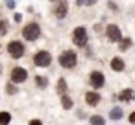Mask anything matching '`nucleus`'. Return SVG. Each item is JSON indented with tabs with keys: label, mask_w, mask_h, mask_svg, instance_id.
<instances>
[{
	"label": "nucleus",
	"mask_w": 135,
	"mask_h": 125,
	"mask_svg": "<svg viewBox=\"0 0 135 125\" xmlns=\"http://www.w3.org/2000/svg\"><path fill=\"white\" fill-rule=\"evenodd\" d=\"M118 101H122V103H131V101H135V90H133V88H124V90L118 94Z\"/></svg>",
	"instance_id": "9b49d317"
},
{
	"label": "nucleus",
	"mask_w": 135,
	"mask_h": 125,
	"mask_svg": "<svg viewBox=\"0 0 135 125\" xmlns=\"http://www.w3.org/2000/svg\"><path fill=\"white\" fill-rule=\"evenodd\" d=\"M6 90H8V94H9V96H13V94H17V86L13 85V81H11V83H9L8 86H6Z\"/></svg>",
	"instance_id": "412c9836"
},
{
	"label": "nucleus",
	"mask_w": 135,
	"mask_h": 125,
	"mask_svg": "<svg viewBox=\"0 0 135 125\" xmlns=\"http://www.w3.org/2000/svg\"><path fill=\"white\" fill-rule=\"evenodd\" d=\"M69 13V2L67 0H57V4L54 6V17L56 19H65Z\"/></svg>",
	"instance_id": "1a4fd4ad"
},
{
	"label": "nucleus",
	"mask_w": 135,
	"mask_h": 125,
	"mask_svg": "<svg viewBox=\"0 0 135 125\" xmlns=\"http://www.w3.org/2000/svg\"><path fill=\"white\" fill-rule=\"evenodd\" d=\"M89 85L94 88V90H100L104 85H105V75L100 72V70H93L89 74Z\"/></svg>",
	"instance_id": "423d86ee"
},
{
	"label": "nucleus",
	"mask_w": 135,
	"mask_h": 125,
	"mask_svg": "<svg viewBox=\"0 0 135 125\" xmlns=\"http://www.w3.org/2000/svg\"><path fill=\"white\" fill-rule=\"evenodd\" d=\"M72 42H74L78 48H85V46H87V42H89V35H87L85 26H78V28H74V31H72Z\"/></svg>",
	"instance_id": "20e7f679"
},
{
	"label": "nucleus",
	"mask_w": 135,
	"mask_h": 125,
	"mask_svg": "<svg viewBox=\"0 0 135 125\" xmlns=\"http://www.w3.org/2000/svg\"><path fill=\"white\" fill-rule=\"evenodd\" d=\"M105 37H107L109 42H115L117 44L122 39V31H120V28L117 24H107L105 26Z\"/></svg>",
	"instance_id": "6e6552de"
},
{
	"label": "nucleus",
	"mask_w": 135,
	"mask_h": 125,
	"mask_svg": "<svg viewBox=\"0 0 135 125\" xmlns=\"http://www.w3.org/2000/svg\"><path fill=\"white\" fill-rule=\"evenodd\" d=\"M67 88H69V85H67L65 77H59V79H57V86H56L57 94H65V92H67Z\"/></svg>",
	"instance_id": "2eb2a0df"
},
{
	"label": "nucleus",
	"mask_w": 135,
	"mask_h": 125,
	"mask_svg": "<svg viewBox=\"0 0 135 125\" xmlns=\"http://www.w3.org/2000/svg\"><path fill=\"white\" fill-rule=\"evenodd\" d=\"M35 85H37V88H46V86H48V77H45V75H35Z\"/></svg>",
	"instance_id": "dca6fc26"
},
{
	"label": "nucleus",
	"mask_w": 135,
	"mask_h": 125,
	"mask_svg": "<svg viewBox=\"0 0 135 125\" xmlns=\"http://www.w3.org/2000/svg\"><path fill=\"white\" fill-rule=\"evenodd\" d=\"M0 74H2V66H0Z\"/></svg>",
	"instance_id": "a878e982"
},
{
	"label": "nucleus",
	"mask_w": 135,
	"mask_h": 125,
	"mask_svg": "<svg viewBox=\"0 0 135 125\" xmlns=\"http://www.w3.org/2000/svg\"><path fill=\"white\" fill-rule=\"evenodd\" d=\"M61 107H63L65 110H70V108L74 107V101H72V97H70V96H67V92H65V94H61Z\"/></svg>",
	"instance_id": "ddd939ff"
},
{
	"label": "nucleus",
	"mask_w": 135,
	"mask_h": 125,
	"mask_svg": "<svg viewBox=\"0 0 135 125\" xmlns=\"http://www.w3.org/2000/svg\"><path fill=\"white\" fill-rule=\"evenodd\" d=\"M122 116H124V112H122V108H120V107H113V108L109 110V119H113V121L122 119Z\"/></svg>",
	"instance_id": "4468645a"
},
{
	"label": "nucleus",
	"mask_w": 135,
	"mask_h": 125,
	"mask_svg": "<svg viewBox=\"0 0 135 125\" xmlns=\"http://www.w3.org/2000/svg\"><path fill=\"white\" fill-rule=\"evenodd\" d=\"M11 121V114L8 110H2L0 112V123H9Z\"/></svg>",
	"instance_id": "aec40b11"
},
{
	"label": "nucleus",
	"mask_w": 135,
	"mask_h": 125,
	"mask_svg": "<svg viewBox=\"0 0 135 125\" xmlns=\"http://www.w3.org/2000/svg\"><path fill=\"white\" fill-rule=\"evenodd\" d=\"M128 121H129V123H135V110H133V112L128 116Z\"/></svg>",
	"instance_id": "4be33fe9"
},
{
	"label": "nucleus",
	"mask_w": 135,
	"mask_h": 125,
	"mask_svg": "<svg viewBox=\"0 0 135 125\" xmlns=\"http://www.w3.org/2000/svg\"><path fill=\"white\" fill-rule=\"evenodd\" d=\"M9 77H11V81H13L15 85H21V83H24V81L28 79V70L22 68V66H13Z\"/></svg>",
	"instance_id": "0eeeda50"
},
{
	"label": "nucleus",
	"mask_w": 135,
	"mask_h": 125,
	"mask_svg": "<svg viewBox=\"0 0 135 125\" xmlns=\"http://www.w3.org/2000/svg\"><path fill=\"white\" fill-rule=\"evenodd\" d=\"M107 6H109V8H111V9H113V13H117V6H115V4H113V2H109V4H107Z\"/></svg>",
	"instance_id": "5701e85b"
},
{
	"label": "nucleus",
	"mask_w": 135,
	"mask_h": 125,
	"mask_svg": "<svg viewBox=\"0 0 135 125\" xmlns=\"http://www.w3.org/2000/svg\"><path fill=\"white\" fill-rule=\"evenodd\" d=\"M30 123H32V125H41V119H32Z\"/></svg>",
	"instance_id": "b1692460"
},
{
	"label": "nucleus",
	"mask_w": 135,
	"mask_h": 125,
	"mask_svg": "<svg viewBox=\"0 0 135 125\" xmlns=\"http://www.w3.org/2000/svg\"><path fill=\"white\" fill-rule=\"evenodd\" d=\"M39 37H41V26H39L37 22H28V24L22 28V39H24V41L35 42Z\"/></svg>",
	"instance_id": "f03ea898"
},
{
	"label": "nucleus",
	"mask_w": 135,
	"mask_h": 125,
	"mask_svg": "<svg viewBox=\"0 0 135 125\" xmlns=\"http://www.w3.org/2000/svg\"><path fill=\"white\" fill-rule=\"evenodd\" d=\"M85 103L89 105V107H96V105H100V101H102V96L93 88V90H89V92H85Z\"/></svg>",
	"instance_id": "9d476101"
},
{
	"label": "nucleus",
	"mask_w": 135,
	"mask_h": 125,
	"mask_svg": "<svg viewBox=\"0 0 135 125\" xmlns=\"http://www.w3.org/2000/svg\"><path fill=\"white\" fill-rule=\"evenodd\" d=\"M85 4H89V6L91 4H96V0H85Z\"/></svg>",
	"instance_id": "393cba45"
},
{
	"label": "nucleus",
	"mask_w": 135,
	"mask_h": 125,
	"mask_svg": "<svg viewBox=\"0 0 135 125\" xmlns=\"http://www.w3.org/2000/svg\"><path fill=\"white\" fill-rule=\"evenodd\" d=\"M33 64L39 66V68H46L52 64V55L48 50H37L33 53Z\"/></svg>",
	"instance_id": "39448f33"
},
{
	"label": "nucleus",
	"mask_w": 135,
	"mask_h": 125,
	"mask_svg": "<svg viewBox=\"0 0 135 125\" xmlns=\"http://www.w3.org/2000/svg\"><path fill=\"white\" fill-rule=\"evenodd\" d=\"M89 123H93V125H94V123H96V125H104V123H105V118H104V116H91V118H89Z\"/></svg>",
	"instance_id": "a211bd4d"
},
{
	"label": "nucleus",
	"mask_w": 135,
	"mask_h": 125,
	"mask_svg": "<svg viewBox=\"0 0 135 125\" xmlns=\"http://www.w3.org/2000/svg\"><path fill=\"white\" fill-rule=\"evenodd\" d=\"M117 44H118V50H120V52H126V50H129V46H131V39H124V41L120 39Z\"/></svg>",
	"instance_id": "f3484780"
},
{
	"label": "nucleus",
	"mask_w": 135,
	"mask_h": 125,
	"mask_svg": "<svg viewBox=\"0 0 135 125\" xmlns=\"http://www.w3.org/2000/svg\"><path fill=\"white\" fill-rule=\"evenodd\" d=\"M109 64H111V70H113V72H124V70H126V63H124V59L118 57V55H115Z\"/></svg>",
	"instance_id": "f8f14e48"
},
{
	"label": "nucleus",
	"mask_w": 135,
	"mask_h": 125,
	"mask_svg": "<svg viewBox=\"0 0 135 125\" xmlns=\"http://www.w3.org/2000/svg\"><path fill=\"white\" fill-rule=\"evenodd\" d=\"M24 53H26V46H24L22 41L13 39V41L8 42V55L11 59H21V57H24Z\"/></svg>",
	"instance_id": "7ed1b4c3"
},
{
	"label": "nucleus",
	"mask_w": 135,
	"mask_h": 125,
	"mask_svg": "<svg viewBox=\"0 0 135 125\" xmlns=\"http://www.w3.org/2000/svg\"><path fill=\"white\" fill-rule=\"evenodd\" d=\"M8 31H9V24H8V20H0V37H4Z\"/></svg>",
	"instance_id": "6ab92c4d"
},
{
	"label": "nucleus",
	"mask_w": 135,
	"mask_h": 125,
	"mask_svg": "<svg viewBox=\"0 0 135 125\" xmlns=\"http://www.w3.org/2000/svg\"><path fill=\"white\" fill-rule=\"evenodd\" d=\"M57 61H59V66H61V68L70 70V68H74V66L78 64V53H76L74 50H63V52L59 53Z\"/></svg>",
	"instance_id": "f257e3e1"
}]
</instances>
